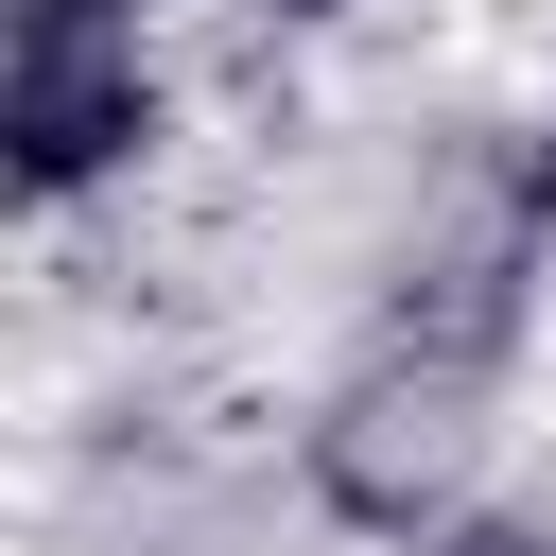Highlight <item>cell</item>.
Instances as JSON below:
<instances>
[{"instance_id": "3957f363", "label": "cell", "mask_w": 556, "mask_h": 556, "mask_svg": "<svg viewBox=\"0 0 556 556\" xmlns=\"http://www.w3.org/2000/svg\"><path fill=\"white\" fill-rule=\"evenodd\" d=\"M17 17H104V0H17Z\"/></svg>"}, {"instance_id": "6da1fadb", "label": "cell", "mask_w": 556, "mask_h": 556, "mask_svg": "<svg viewBox=\"0 0 556 556\" xmlns=\"http://www.w3.org/2000/svg\"><path fill=\"white\" fill-rule=\"evenodd\" d=\"M139 122H156V87L104 17H17V191H87Z\"/></svg>"}, {"instance_id": "7a4b0ae2", "label": "cell", "mask_w": 556, "mask_h": 556, "mask_svg": "<svg viewBox=\"0 0 556 556\" xmlns=\"http://www.w3.org/2000/svg\"><path fill=\"white\" fill-rule=\"evenodd\" d=\"M452 556H556V539H452Z\"/></svg>"}]
</instances>
